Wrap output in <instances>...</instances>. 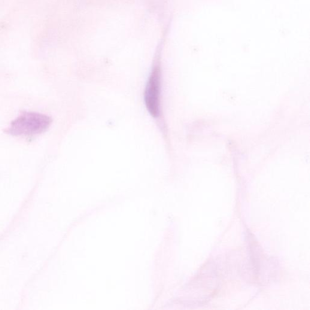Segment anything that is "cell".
Wrapping results in <instances>:
<instances>
[{
	"instance_id": "obj_1",
	"label": "cell",
	"mask_w": 310,
	"mask_h": 310,
	"mask_svg": "<svg viewBox=\"0 0 310 310\" xmlns=\"http://www.w3.org/2000/svg\"><path fill=\"white\" fill-rule=\"evenodd\" d=\"M53 119L46 115L23 112L5 129L6 134L12 136H33L41 134L49 128Z\"/></svg>"
},
{
	"instance_id": "obj_2",
	"label": "cell",
	"mask_w": 310,
	"mask_h": 310,
	"mask_svg": "<svg viewBox=\"0 0 310 310\" xmlns=\"http://www.w3.org/2000/svg\"><path fill=\"white\" fill-rule=\"evenodd\" d=\"M162 93V71L160 60L155 61L145 84L144 100L145 108L150 116L154 120H160L162 115L161 109Z\"/></svg>"
}]
</instances>
